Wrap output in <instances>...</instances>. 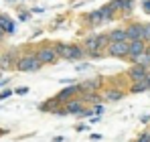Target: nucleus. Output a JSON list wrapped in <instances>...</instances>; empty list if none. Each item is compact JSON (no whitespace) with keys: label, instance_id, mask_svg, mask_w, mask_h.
Instances as JSON below:
<instances>
[{"label":"nucleus","instance_id":"f257e3e1","mask_svg":"<svg viewBox=\"0 0 150 142\" xmlns=\"http://www.w3.org/2000/svg\"><path fill=\"white\" fill-rule=\"evenodd\" d=\"M108 35L100 33V35H89L85 41H83V49L87 53L89 59H101L105 55V47H108Z\"/></svg>","mask_w":150,"mask_h":142},{"label":"nucleus","instance_id":"f03ea898","mask_svg":"<svg viewBox=\"0 0 150 142\" xmlns=\"http://www.w3.org/2000/svg\"><path fill=\"white\" fill-rule=\"evenodd\" d=\"M43 67L41 65V61L35 57V53H23L18 59H16V63H14V69L23 71V73H35V71H39Z\"/></svg>","mask_w":150,"mask_h":142},{"label":"nucleus","instance_id":"7ed1b4c3","mask_svg":"<svg viewBox=\"0 0 150 142\" xmlns=\"http://www.w3.org/2000/svg\"><path fill=\"white\" fill-rule=\"evenodd\" d=\"M35 57L41 61V65H53V63L59 61V57L53 51V45L51 43H41L39 47L35 49Z\"/></svg>","mask_w":150,"mask_h":142},{"label":"nucleus","instance_id":"20e7f679","mask_svg":"<svg viewBox=\"0 0 150 142\" xmlns=\"http://www.w3.org/2000/svg\"><path fill=\"white\" fill-rule=\"evenodd\" d=\"M105 55H108V57H116V59H128V41L108 43Z\"/></svg>","mask_w":150,"mask_h":142},{"label":"nucleus","instance_id":"39448f33","mask_svg":"<svg viewBox=\"0 0 150 142\" xmlns=\"http://www.w3.org/2000/svg\"><path fill=\"white\" fill-rule=\"evenodd\" d=\"M77 95H81V92H79V85L77 83H69L67 87H63L59 94L55 95L57 99H59V104H65V102H69V99H73V97H77Z\"/></svg>","mask_w":150,"mask_h":142},{"label":"nucleus","instance_id":"423d86ee","mask_svg":"<svg viewBox=\"0 0 150 142\" xmlns=\"http://www.w3.org/2000/svg\"><path fill=\"white\" fill-rule=\"evenodd\" d=\"M124 31H126V41H142L144 23H136V21H132Z\"/></svg>","mask_w":150,"mask_h":142},{"label":"nucleus","instance_id":"0eeeda50","mask_svg":"<svg viewBox=\"0 0 150 142\" xmlns=\"http://www.w3.org/2000/svg\"><path fill=\"white\" fill-rule=\"evenodd\" d=\"M148 71L146 67H142V65H136V63H132L128 71H126V77L130 79V83L132 81H140V79H146V75H148Z\"/></svg>","mask_w":150,"mask_h":142},{"label":"nucleus","instance_id":"6e6552de","mask_svg":"<svg viewBox=\"0 0 150 142\" xmlns=\"http://www.w3.org/2000/svg\"><path fill=\"white\" fill-rule=\"evenodd\" d=\"M146 45L148 43H144V41H128V61L132 63V59L142 55L146 51Z\"/></svg>","mask_w":150,"mask_h":142},{"label":"nucleus","instance_id":"1a4fd4ad","mask_svg":"<svg viewBox=\"0 0 150 142\" xmlns=\"http://www.w3.org/2000/svg\"><path fill=\"white\" fill-rule=\"evenodd\" d=\"M79 85V92L85 94V92H100L101 85H103V77H96V79H87V81H81L77 83Z\"/></svg>","mask_w":150,"mask_h":142},{"label":"nucleus","instance_id":"9d476101","mask_svg":"<svg viewBox=\"0 0 150 142\" xmlns=\"http://www.w3.org/2000/svg\"><path fill=\"white\" fill-rule=\"evenodd\" d=\"M16 49H8L6 53H2L0 55V67L2 69H12L14 67V63H16Z\"/></svg>","mask_w":150,"mask_h":142},{"label":"nucleus","instance_id":"9b49d317","mask_svg":"<svg viewBox=\"0 0 150 142\" xmlns=\"http://www.w3.org/2000/svg\"><path fill=\"white\" fill-rule=\"evenodd\" d=\"M63 108H65V112H67V114L79 116V114H81V110L85 108V104H83V102H81V97L77 95V97H73V99L65 102V106H63Z\"/></svg>","mask_w":150,"mask_h":142},{"label":"nucleus","instance_id":"f8f14e48","mask_svg":"<svg viewBox=\"0 0 150 142\" xmlns=\"http://www.w3.org/2000/svg\"><path fill=\"white\" fill-rule=\"evenodd\" d=\"M85 57H87V53H85L83 45H79V43H71L69 45V61H81Z\"/></svg>","mask_w":150,"mask_h":142},{"label":"nucleus","instance_id":"ddd939ff","mask_svg":"<svg viewBox=\"0 0 150 142\" xmlns=\"http://www.w3.org/2000/svg\"><path fill=\"white\" fill-rule=\"evenodd\" d=\"M124 95H126V92L120 89V87H108L101 97H103L105 102H120V99H124Z\"/></svg>","mask_w":150,"mask_h":142},{"label":"nucleus","instance_id":"4468645a","mask_svg":"<svg viewBox=\"0 0 150 142\" xmlns=\"http://www.w3.org/2000/svg\"><path fill=\"white\" fill-rule=\"evenodd\" d=\"M101 23H103V21H101L100 10H91V12H87V14L83 16V24L89 26V28H96V26H100Z\"/></svg>","mask_w":150,"mask_h":142},{"label":"nucleus","instance_id":"2eb2a0df","mask_svg":"<svg viewBox=\"0 0 150 142\" xmlns=\"http://www.w3.org/2000/svg\"><path fill=\"white\" fill-rule=\"evenodd\" d=\"M51 45H53V51L57 53L59 59H69V45H67V43L55 41V43H51Z\"/></svg>","mask_w":150,"mask_h":142},{"label":"nucleus","instance_id":"dca6fc26","mask_svg":"<svg viewBox=\"0 0 150 142\" xmlns=\"http://www.w3.org/2000/svg\"><path fill=\"white\" fill-rule=\"evenodd\" d=\"M0 31L4 35H12L14 33V23L8 14H0Z\"/></svg>","mask_w":150,"mask_h":142},{"label":"nucleus","instance_id":"f3484780","mask_svg":"<svg viewBox=\"0 0 150 142\" xmlns=\"http://www.w3.org/2000/svg\"><path fill=\"white\" fill-rule=\"evenodd\" d=\"M150 85L146 79H140V81H132L130 83V87H128V92L130 94H144V92H148Z\"/></svg>","mask_w":150,"mask_h":142},{"label":"nucleus","instance_id":"a211bd4d","mask_svg":"<svg viewBox=\"0 0 150 142\" xmlns=\"http://www.w3.org/2000/svg\"><path fill=\"white\" fill-rule=\"evenodd\" d=\"M98 10H100L101 21H103V23H110V21H114V18H116V14H118V12H116V10L110 6V2H108V4H103V6H100Z\"/></svg>","mask_w":150,"mask_h":142},{"label":"nucleus","instance_id":"6ab92c4d","mask_svg":"<svg viewBox=\"0 0 150 142\" xmlns=\"http://www.w3.org/2000/svg\"><path fill=\"white\" fill-rule=\"evenodd\" d=\"M79 97H81V102H83V104H91V106L100 104L101 99H103L100 92H85V94H81Z\"/></svg>","mask_w":150,"mask_h":142},{"label":"nucleus","instance_id":"aec40b11","mask_svg":"<svg viewBox=\"0 0 150 142\" xmlns=\"http://www.w3.org/2000/svg\"><path fill=\"white\" fill-rule=\"evenodd\" d=\"M105 35H108V41H110V43L126 41V31L124 28H114V31H110V33H105Z\"/></svg>","mask_w":150,"mask_h":142},{"label":"nucleus","instance_id":"412c9836","mask_svg":"<svg viewBox=\"0 0 150 142\" xmlns=\"http://www.w3.org/2000/svg\"><path fill=\"white\" fill-rule=\"evenodd\" d=\"M55 108H59V99H57V97H51V99L45 102V104H41V106H39V110H41V112H53Z\"/></svg>","mask_w":150,"mask_h":142},{"label":"nucleus","instance_id":"4be33fe9","mask_svg":"<svg viewBox=\"0 0 150 142\" xmlns=\"http://www.w3.org/2000/svg\"><path fill=\"white\" fill-rule=\"evenodd\" d=\"M134 10V0H120V12L122 14H130Z\"/></svg>","mask_w":150,"mask_h":142},{"label":"nucleus","instance_id":"5701e85b","mask_svg":"<svg viewBox=\"0 0 150 142\" xmlns=\"http://www.w3.org/2000/svg\"><path fill=\"white\" fill-rule=\"evenodd\" d=\"M142 41L150 43V23H144V31H142Z\"/></svg>","mask_w":150,"mask_h":142},{"label":"nucleus","instance_id":"b1692460","mask_svg":"<svg viewBox=\"0 0 150 142\" xmlns=\"http://www.w3.org/2000/svg\"><path fill=\"white\" fill-rule=\"evenodd\" d=\"M136 142H150V130L142 132V134L138 136V140H136Z\"/></svg>","mask_w":150,"mask_h":142},{"label":"nucleus","instance_id":"393cba45","mask_svg":"<svg viewBox=\"0 0 150 142\" xmlns=\"http://www.w3.org/2000/svg\"><path fill=\"white\" fill-rule=\"evenodd\" d=\"M51 114H55V116H67V112H65V108H55Z\"/></svg>","mask_w":150,"mask_h":142},{"label":"nucleus","instance_id":"a878e982","mask_svg":"<svg viewBox=\"0 0 150 142\" xmlns=\"http://www.w3.org/2000/svg\"><path fill=\"white\" fill-rule=\"evenodd\" d=\"M10 95H12V89H4V92H0V102L6 99V97H10Z\"/></svg>","mask_w":150,"mask_h":142},{"label":"nucleus","instance_id":"bb28decb","mask_svg":"<svg viewBox=\"0 0 150 142\" xmlns=\"http://www.w3.org/2000/svg\"><path fill=\"white\" fill-rule=\"evenodd\" d=\"M93 114H98V116L103 114V106H101V104H96V106H93Z\"/></svg>","mask_w":150,"mask_h":142},{"label":"nucleus","instance_id":"cd10ccee","mask_svg":"<svg viewBox=\"0 0 150 142\" xmlns=\"http://www.w3.org/2000/svg\"><path fill=\"white\" fill-rule=\"evenodd\" d=\"M142 8H144V12H150V0H144Z\"/></svg>","mask_w":150,"mask_h":142},{"label":"nucleus","instance_id":"c85d7f7f","mask_svg":"<svg viewBox=\"0 0 150 142\" xmlns=\"http://www.w3.org/2000/svg\"><path fill=\"white\" fill-rule=\"evenodd\" d=\"M2 41H4V33L0 31V43H2Z\"/></svg>","mask_w":150,"mask_h":142},{"label":"nucleus","instance_id":"c756f323","mask_svg":"<svg viewBox=\"0 0 150 142\" xmlns=\"http://www.w3.org/2000/svg\"><path fill=\"white\" fill-rule=\"evenodd\" d=\"M146 81H148V85H150V71H148V75H146Z\"/></svg>","mask_w":150,"mask_h":142},{"label":"nucleus","instance_id":"7c9ffc66","mask_svg":"<svg viewBox=\"0 0 150 142\" xmlns=\"http://www.w3.org/2000/svg\"><path fill=\"white\" fill-rule=\"evenodd\" d=\"M4 83H6V81H0V87H2V85H4Z\"/></svg>","mask_w":150,"mask_h":142},{"label":"nucleus","instance_id":"2f4dec72","mask_svg":"<svg viewBox=\"0 0 150 142\" xmlns=\"http://www.w3.org/2000/svg\"><path fill=\"white\" fill-rule=\"evenodd\" d=\"M8 2H14V0H8Z\"/></svg>","mask_w":150,"mask_h":142}]
</instances>
